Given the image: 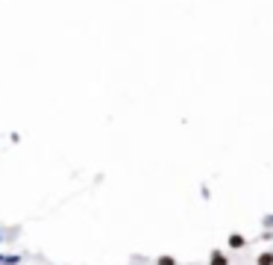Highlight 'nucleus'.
<instances>
[{
	"label": "nucleus",
	"instance_id": "obj_1",
	"mask_svg": "<svg viewBox=\"0 0 273 265\" xmlns=\"http://www.w3.org/2000/svg\"><path fill=\"white\" fill-rule=\"evenodd\" d=\"M209 263H212V265H229V260H226L220 251H212V260H209Z\"/></svg>",
	"mask_w": 273,
	"mask_h": 265
},
{
	"label": "nucleus",
	"instance_id": "obj_2",
	"mask_svg": "<svg viewBox=\"0 0 273 265\" xmlns=\"http://www.w3.org/2000/svg\"><path fill=\"white\" fill-rule=\"evenodd\" d=\"M229 248L241 251V248H244V236H238V233H235V236H229Z\"/></svg>",
	"mask_w": 273,
	"mask_h": 265
},
{
	"label": "nucleus",
	"instance_id": "obj_3",
	"mask_svg": "<svg viewBox=\"0 0 273 265\" xmlns=\"http://www.w3.org/2000/svg\"><path fill=\"white\" fill-rule=\"evenodd\" d=\"M259 265H273V254H271V251H268V254H262V257H259Z\"/></svg>",
	"mask_w": 273,
	"mask_h": 265
},
{
	"label": "nucleus",
	"instance_id": "obj_4",
	"mask_svg": "<svg viewBox=\"0 0 273 265\" xmlns=\"http://www.w3.org/2000/svg\"><path fill=\"white\" fill-rule=\"evenodd\" d=\"M159 265H177V263H174L171 257H162V260H159Z\"/></svg>",
	"mask_w": 273,
	"mask_h": 265
}]
</instances>
